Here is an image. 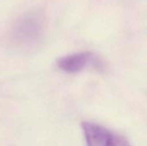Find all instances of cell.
Here are the masks:
<instances>
[{
  "instance_id": "1",
  "label": "cell",
  "mask_w": 147,
  "mask_h": 146,
  "mask_svg": "<svg viewBox=\"0 0 147 146\" xmlns=\"http://www.w3.org/2000/svg\"><path fill=\"white\" fill-rule=\"evenodd\" d=\"M43 25L35 15H27L14 27L12 37L15 43L23 47H31L39 42L42 36Z\"/></svg>"
},
{
  "instance_id": "2",
  "label": "cell",
  "mask_w": 147,
  "mask_h": 146,
  "mask_svg": "<svg viewBox=\"0 0 147 146\" xmlns=\"http://www.w3.org/2000/svg\"><path fill=\"white\" fill-rule=\"evenodd\" d=\"M81 126L87 146H131L126 138L101 125L84 121Z\"/></svg>"
},
{
  "instance_id": "3",
  "label": "cell",
  "mask_w": 147,
  "mask_h": 146,
  "mask_svg": "<svg viewBox=\"0 0 147 146\" xmlns=\"http://www.w3.org/2000/svg\"><path fill=\"white\" fill-rule=\"evenodd\" d=\"M57 65L59 69L68 73H77L88 66L97 70L102 69V63L90 52H81L59 59Z\"/></svg>"
}]
</instances>
